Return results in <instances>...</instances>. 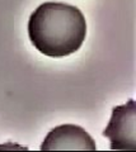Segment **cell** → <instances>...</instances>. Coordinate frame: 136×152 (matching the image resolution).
<instances>
[{
  "label": "cell",
  "instance_id": "3957f363",
  "mask_svg": "<svg viewBox=\"0 0 136 152\" xmlns=\"http://www.w3.org/2000/svg\"><path fill=\"white\" fill-rule=\"evenodd\" d=\"M42 151L82 150L96 151V141L84 128L75 124H62L52 128L41 146Z\"/></svg>",
  "mask_w": 136,
  "mask_h": 152
},
{
  "label": "cell",
  "instance_id": "6da1fadb",
  "mask_svg": "<svg viewBox=\"0 0 136 152\" xmlns=\"http://www.w3.org/2000/svg\"><path fill=\"white\" fill-rule=\"evenodd\" d=\"M28 36L42 55L65 57L79 51L85 41L87 22L79 8L47 1L31 14Z\"/></svg>",
  "mask_w": 136,
  "mask_h": 152
},
{
  "label": "cell",
  "instance_id": "7a4b0ae2",
  "mask_svg": "<svg viewBox=\"0 0 136 152\" xmlns=\"http://www.w3.org/2000/svg\"><path fill=\"white\" fill-rule=\"evenodd\" d=\"M103 136L110 140L111 150L136 151V105L130 100L124 105L115 107Z\"/></svg>",
  "mask_w": 136,
  "mask_h": 152
}]
</instances>
